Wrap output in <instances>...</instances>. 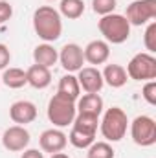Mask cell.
I'll return each mask as SVG.
<instances>
[{
    "label": "cell",
    "mask_w": 156,
    "mask_h": 158,
    "mask_svg": "<svg viewBox=\"0 0 156 158\" xmlns=\"http://www.w3.org/2000/svg\"><path fill=\"white\" fill-rule=\"evenodd\" d=\"M33 30L44 42H55L63 33V17L51 6H39L33 11Z\"/></svg>",
    "instance_id": "1"
},
{
    "label": "cell",
    "mask_w": 156,
    "mask_h": 158,
    "mask_svg": "<svg viewBox=\"0 0 156 158\" xmlns=\"http://www.w3.org/2000/svg\"><path fill=\"white\" fill-rule=\"evenodd\" d=\"M129 129L127 112L119 107H110L105 110L103 118L99 119V131L107 142H119L125 138Z\"/></svg>",
    "instance_id": "2"
},
{
    "label": "cell",
    "mask_w": 156,
    "mask_h": 158,
    "mask_svg": "<svg viewBox=\"0 0 156 158\" xmlns=\"http://www.w3.org/2000/svg\"><path fill=\"white\" fill-rule=\"evenodd\" d=\"M46 114L50 123H53L57 129H63V127H68L74 123L76 114H77V109H76V101L63 96V94H55L51 96V99L48 101V109H46Z\"/></svg>",
    "instance_id": "3"
},
{
    "label": "cell",
    "mask_w": 156,
    "mask_h": 158,
    "mask_svg": "<svg viewBox=\"0 0 156 158\" xmlns=\"http://www.w3.org/2000/svg\"><path fill=\"white\" fill-rule=\"evenodd\" d=\"M97 28L109 44L110 42L123 44L130 37V24L125 19V15H119V13H109V15L101 17L97 22Z\"/></svg>",
    "instance_id": "4"
},
{
    "label": "cell",
    "mask_w": 156,
    "mask_h": 158,
    "mask_svg": "<svg viewBox=\"0 0 156 158\" xmlns=\"http://www.w3.org/2000/svg\"><path fill=\"white\" fill-rule=\"evenodd\" d=\"M127 76L134 81H153L156 79V57L149 52L136 53L127 64Z\"/></svg>",
    "instance_id": "5"
},
{
    "label": "cell",
    "mask_w": 156,
    "mask_h": 158,
    "mask_svg": "<svg viewBox=\"0 0 156 158\" xmlns=\"http://www.w3.org/2000/svg\"><path fill=\"white\" fill-rule=\"evenodd\" d=\"M132 142L140 147H151L156 143V121L151 116H136L130 123Z\"/></svg>",
    "instance_id": "6"
},
{
    "label": "cell",
    "mask_w": 156,
    "mask_h": 158,
    "mask_svg": "<svg viewBox=\"0 0 156 158\" xmlns=\"http://www.w3.org/2000/svg\"><path fill=\"white\" fill-rule=\"evenodd\" d=\"M125 19L130 26H143L156 19V0H134L127 6Z\"/></svg>",
    "instance_id": "7"
},
{
    "label": "cell",
    "mask_w": 156,
    "mask_h": 158,
    "mask_svg": "<svg viewBox=\"0 0 156 158\" xmlns=\"http://www.w3.org/2000/svg\"><path fill=\"white\" fill-rule=\"evenodd\" d=\"M31 142V136L28 132V129L24 125H13V127H7L2 134V145L4 149L11 151V153H20L24 149H28Z\"/></svg>",
    "instance_id": "8"
},
{
    "label": "cell",
    "mask_w": 156,
    "mask_h": 158,
    "mask_svg": "<svg viewBox=\"0 0 156 158\" xmlns=\"http://www.w3.org/2000/svg\"><path fill=\"white\" fill-rule=\"evenodd\" d=\"M59 63L61 66L68 72V74H76L83 68L84 64V55H83V48L76 42H68L61 48L59 52Z\"/></svg>",
    "instance_id": "9"
},
{
    "label": "cell",
    "mask_w": 156,
    "mask_h": 158,
    "mask_svg": "<svg viewBox=\"0 0 156 158\" xmlns=\"http://www.w3.org/2000/svg\"><path fill=\"white\" fill-rule=\"evenodd\" d=\"M66 143H68V136L61 129H46V131H42V134L39 138L40 151L50 153V155L64 151Z\"/></svg>",
    "instance_id": "10"
},
{
    "label": "cell",
    "mask_w": 156,
    "mask_h": 158,
    "mask_svg": "<svg viewBox=\"0 0 156 158\" xmlns=\"http://www.w3.org/2000/svg\"><path fill=\"white\" fill-rule=\"evenodd\" d=\"M83 55H84V63H90L94 66L97 64H105L110 57V46L107 40L96 39L90 40L84 48H83Z\"/></svg>",
    "instance_id": "11"
},
{
    "label": "cell",
    "mask_w": 156,
    "mask_h": 158,
    "mask_svg": "<svg viewBox=\"0 0 156 158\" xmlns=\"http://www.w3.org/2000/svg\"><path fill=\"white\" fill-rule=\"evenodd\" d=\"M77 81L79 86L86 94H97V92H101V88L105 85L101 72L96 66H83L77 72Z\"/></svg>",
    "instance_id": "12"
},
{
    "label": "cell",
    "mask_w": 156,
    "mask_h": 158,
    "mask_svg": "<svg viewBox=\"0 0 156 158\" xmlns=\"http://www.w3.org/2000/svg\"><path fill=\"white\" fill-rule=\"evenodd\" d=\"M9 118H11L13 123H17V125L33 123L37 119V107H35V103H31L28 99L15 101L9 107Z\"/></svg>",
    "instance_id": "13"
},
{
    "label": "cell",
    "mask_w": 156,
    "mask_h": 158,
    "mask_svg": "<svg viewBox=\"0 0 156 158\" xmlns=\"http://www.w3.org/2000/svg\"><path fill=\"white\" fill-rule=\"evenodd\" d=\"M26 79H28V85L30 86H33L37 90H44V88H48L51 85V72L46 66L31 64L26 70Z\"/></svg>",
    "instance_id": "14"
},
{
    "label": "cell",
    "mask_w": 156,
    "mask_h": 158,
    "mask_svg": "<svg viewBox=\"0 0 156 158\" xmlns=\"http://www.w3.org/2000/svg\"><path fill=\"white\" fill-rule=\"evenodd\" d=\"M76 109L79 114H90L99 118L103 112V98L99 94H84L83 98H77Z\"/></svg>",
    "instance_id": "15"
},
{
    "label": "cell",
    "mask_w": 156,
    "mask_h": 158,
    "mask_svg": "<svg viewBox=\"0 0 156 158\" xmlns=\"http://www.w3.org/2000/svg\"><path fill=\"white\" fill-rule=\"evenodd\" d=\"M33 61H35V64L51 68V66L57 64V61H59V52H57L50 42L37 44L35 50H33Z\"/></svg>",
    "instance_id": "16"
},
{
    "label": "cell",
    "mask_w": 156,
    "mask_h": 158,
    "mask_svg": "<svg viewBox=\"0 0 156 158\" xmlns=\"http://www.w3.org/2000/svg\"><path fill=\"white\" fill-rule=\"evenodd\" d=\"M101 76H103V81L109 85V86H112V88H121V86H125L127 85V70L121 66V64H107L105 66V70L101 72Z\"/></svg>",
    "instance_id": "17"
},
{
    "label": "cell",
    "mask_w": 156,
    "mask_h": 158,
    "mask_svg": "<svg viewBox=\"0 0 156 158\" xmlns=\"http://www.w3.org/2000/svg\"><path fill=\"white\" fill-rule=\"evenodd\" d=\"M57 94H63L74 101H77V98H81V86H79L77 76L74 74H66L59 79V86H57Z\"/></svg>",
    "instance_id": "18"
},
{
    "label": "cell",
    "mask_w": 156,
    "mask_h": 158,
    "mask_svg": "<svg viewBox=\"0 0 156 158\" xmlns=\"http://www.w3.org/2000/svg\"><path fill=\"white\" fill-rule=\"evenodd\" d=\"M0 83H4L7 88H22L24 85H28V79H26V70H22V68H15V66H11V68H6L4 70V74H2V77H0Z\"/></svg>",
    "instance_id": "19"
},
{
    "label": "cell",
    "mask_w": 156,
    "mask_h": 158,
    "mask_svg": "<svg viewBox=\"0 0 156 158\" xmlns=\"http://www.w3.org/2000/svg\"><path fill=\"white\" fill-rule=\"evenodd\" d=\"M59 13H61V17L76 20L79 17H83V13H84V2L83 0H61Z\"/></svg>",
    "instance_id": "20"
},
{
    "label": "cell",
    "mask_w": 156,
    "mask_h": 158,
    "mask_svg": "<svg viewBox=\"0 0 156 158\" xmlns=\"http://www.w3.org/2000/svg\"><path fill=\"white\" fill-rule=\"evenodd\" d=\"M68 142H70L76 149H88V147L96 142V134H94V132H86V131H81V129L72 127L70 136H68Z\"/></svg>",
    "instance_id": "21"
},
{
    "label": "cell",
    "mask_w": 156,
    "mask_h": 158,
    "mask_svg": "<svg viewBox=\"0 0 156 158\" xmlns=\"http://www.w3.org/2000/svg\"><path fill=\"white\" fill-rule=\"evenodd\" d=\"M86 158H114L116 151L112 149V145L109 142H94L88 149H86Z\"/></svg>",
    "instance_id": "22"
},
{
    "label": "cell",
    "mask_w": 156,
    "mask_h": 158,
    "mask_svg": "<svg viewBox=\"0 0 156 158\" xmlns=\"http://www.w3.org/2000/svg\"><path fill=\"white\" fill-rule=\"evenodd\" d=\"M72 127L96 134V132H97V127H99V118H97V116H90V114H79L77 112L74 123H72Z\"/></svg>",
    "instance_id": "23"
},
{
    "label": "cell",
    "mask_w": 156,
    "mask_h": 158,
    "mask_svg": "<svg viewBox=\"0 0 156 158\" xmlns=\"http://www.w3.org/2000/svg\"><path fill=\"white\" fill-rule=\"evenodd\" d=\"M116 6H117V0H92V9H94V13H97V15H101V17H105V15H109V13H114Z\"/></svg>",
    "instance_id": "24"
},
{
    "label": "cell",
    "mask_w": 156,
    "mask_h": 158,
    "mask_svg": "<svg viewBox=\"0 0 156 158\" xmlns=\"http://www.w3.org/2000/svg\"><path fill=\"white\" fill-rule=\"evenodd\" d=\"M143 44L149 50V53L156 52V22H149V26L145 30V35H143Z\"/></svg>",
    "instance_id": "25"
},
{
    "label": "cell",
    "mask_w": 156,
    "mask_h": 158,
    "mask_svg": "<svg viewBox=\"0 0 156 158\" xmlns=\"http://www.w3.org/2000/svg\"><path fill=\"white\" fill-rule=\"evenodd\" d=\"M142 96H143V99L149 103V105H156V81H147L145 85H143V88H142Z\"/></svg>",
    "instance_id": "26"
},
{
    "label": "cell",
    "mask_w": 156,
    "mask_h": 158,
    "mask_svg": "<svg viewBox=\"0 0 156 158\" xmlns=\"http://www.w3.org/2000/svg\"><path fill=\"white\" fill-rule=\"evenodd\" d=\"M13 17V6L7 0H0V24L7 22Z\"/></svg>",
    "instance_id": "27"
},
{
    "label": "cell",
    "mask_w": 156,
    "mask_h": 158,
    "mask_svg": "<svg viewBox=\"0 0 156 158\" xmlns=\"http://www.w3.org/2000/svg\"><path fill=\"white\" fill-rule=\"evenodd\" d=\"M9 61H11V52H9V48L6 44L0 42V70H6Z\"/></svg>",
    "instance_id": "28"
},
{
    "label": "cell",
    "mask_w": 156,
    "mask_h": 158,
    "mask_svg": "<svg viewBox=\"0 0 156 158\" xmlns=\"http://www.w3.org/2000/svg\"><path fill=\"white\" fill-rule=\"evenodd\" d=\"M20 158H44V153L39 149H24Z\"/></svg>",
    "instance_id": "29"
},
{
    "label": "cell",
    "mask_w": 156,
    "mask_h": 158,
    "mask_svg": "<svg viewBox=\"0 0 156 158\" xmlns=\"http://www.w3.org/2000/svg\"><path fill=\"white\" fill-rule=\"evenodd\" d=\"M50 158H70V156H68L66 153H63V151H61V153H53Z\"/></svg>",
    "instance_id": "30"
},
{
    "label": "cell",
    "mask_w": 156,
    "mask_h": 158,
    "mask_svg": "<svg viewBox=\"0 0 156 158\" xmlns=\"http://www.w3.org/2000/svg\"><path fill=\"white\" fill-rule=\"evenodd\" d=\"M46 2H55V0H46Z\"/></svg>",
    "instance_id": "31"
}]
</instances>
